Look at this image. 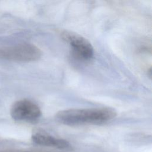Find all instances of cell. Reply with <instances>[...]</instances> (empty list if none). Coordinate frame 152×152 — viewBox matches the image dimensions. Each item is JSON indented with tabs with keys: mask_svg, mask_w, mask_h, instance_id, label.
<instances>
[{
	"mask_svg": "<svg viewBox=\"0 0 152 152\" xmlns=\"http://www.w3.org/2000/svg\"><path fill=\"white\" fill-rule=\"evenodd\" d=\"M61 35L62 38L70 45L75 53L80 58L89 60L93 58V47L85 37L69 30L62 31Z\"/></svg>",
	"mask_w": 152,
	"mask_h": 152,
	"instance_id": "obj_4",
	"label": "cell"
},
{
	"mask_svg": "<svg viewBox=\"0 0 152 152\" xmlns=\"http://www.w3.org/2000/svg\"><path fill=\"white\" fill-rule=\"evenodd\" d=\"M42 56L41 50L35 45L23 43L0 49V58L15 61L30 62L38 60Z\"/></svg>",
	"mask_w": 152,
	"mask_h": 152,
	"instance_id": "obj_2",
	"label": "cell"
},
{
	"mask_svg": "<svg viewBox=\"0 0 152 152\" xmlns=\"http://www.w3.org/2000/svg\"><path fill=\"white\" fill-rule=\"evenodd\" d=\"M116 115L115 110L109 107L71 109L58 112L55 119L58 122L69 126L100 125L113 119Z\"/></svg>",
	"mask_w": 152,
	"mask_h": 152,
	"instance_id": "obj_1",
	"label": "cell"
},
{
	"mask_svg": "<svg viewBox=\"0 0 152 152\" xmlns=\"http://www.w3.org/2000/svg\"><path fill=\"white\" fill-rule=\"evenodd\" d=\"M11 117L16 121L35 122L41 116L40 107L34 102L26 99L16 102L11 109Z\"/></svg>",
	"mask_w": 152,
	"mask_h": 152,
	"instance_id": "obj_3",
	"label": "cell"
},
{
	"mask_svg": "<svg viewBox=\"0 0 152 152\" xmlns=\"http://www.w3.org/2000/svg\"><path fill=\"white\" fill-rule=\"evenodd\" d=\"M32 141L39 145L55 147L59 149H71L69 142L64 139L56 138L47 132L41 131L34 132L31 135Z\"/></svg>",
	"mask_w": 152,
	"mask_h": 152,
	"instance_id": "obj_5",
	"label": "cell"
}]
</instances>
